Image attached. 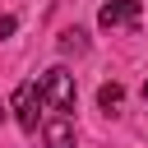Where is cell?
Here are the masks:
<instances>
[{
	"mask_svg": "<svg viewBox=\"0 0 148 148\" xmlns=\"http://www.w3.org/2000/svg\"><path fill=\"white\" fill-rule=\"evenodd\" d=\"M37 102L46 106V111H74V74L65 69V65H51L42 79H37Z\"/></svg>",
	"mask_w": 148,
	"mask_h": 148,
	"instance_id": "6da1fadb",
	"label": "cell"
},
{
	"mask_svg": "<svg viewBox=\"0 0 148 148\" xmlns=\"http://www.w3.org/2000/svg\"><path fill=\"white\" fill-rule=\"evenodd\" d=\"M102 28H139V0H106L97 9Z\"/></svg>",
	"mask_w": 148,
	"mask_h": 148,
	"instance_id": "7a4b0ae2",
	"label": "cell"
},
{
	"mask_svg": "<svg viewBox=\"0 0 148 148\" xmlns=\"http://www.w3.org/2000/svg\"><path fill=\"white\" fill-rule=\"evenodd\" d=\"M37 106H42V102H37V83H18V88H14V120H18L28 134L37 130Z\"/></svg>",
	"mask_w": 148,
	"mask_h": 148,
	"instance_id": "3957f363",
	"label": "cell"
},
{
	"mask_svg": "<svg viewBox=\"0 0 148 148\" xmlns=\"http://www.w3.org/2000/svg\"><path fill=\"white\" fill-rule=\"evenodd\" d=\"M42 134H46V148H74V120L65 111H51L42 120Z\"/></svg>",
	"mask_w": 148,
	"mask_h": 148,
	"instance_id": "277c9868",
	"label": "cell"
},
{
	"mask_svg": "<svg viewBox=\"0 0 148 148\" xmlns=\"http://www.w3.org/2000/svg\"><path fill=\"white\" fill-rule=\"evenodd\" d=\"M60 51H65V56H79V51H88V32H83V28H69V32H60Z\"/></svg>",
	"mask_w": 148,
	"mask_h": 148,
	"instance_id": "5b68a950",
	"label": "cell"
},
{
	"mask_svg": "<svg viewBox=\"0 0 148 148\" xmlns=\"http://www.w3.org/2000/svg\"><path fill=\"white\" fill-rule=\"evenodd\" d=\"M120 102H125V88H120V83H102V88H97V106H102V111H116Z\"/></svg>",
	"mask_w": 148,
	"mask_h": 148,
	"instance_id": "8992f818",
	"label": "cell"
},
{
	"mask_svg": "<svg viewBox=\"0 0 148 148\" xmlns=\"http://www.w3.org/2000/svg\"><path fill=\"white\" fill-rule=\"evenodd\" d=\"M14 28H18V18H14V14H0V37H9Z\"/></svg>",
	"mask_w": 148,
	"mask_h": 148,
	"instance_id": "52a82bcc",
	"label": "cell"
},
{
	"mask_svg": "<svg viewBox=\"0 0 148 148\" xmlns=\"http://www.w3.org/2000/svg\"><path fill=\"white\" fill-rule=\"evenodd\" d=\"M143 97H148V83H143Z\"/></svg>",
	"mask_w": 148,
	"mask_h": 148,
	"instance_id": "ba28073f",
	"label": "cell"
}]
</instances>
